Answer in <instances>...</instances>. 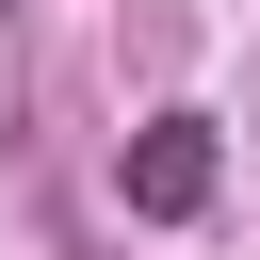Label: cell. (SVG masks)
<instances>
[{
	"mask_svg": "<svg viewBox=\"0 0 260 260\" xmlns=\"http://www.w3.org/2000/svg\"><path fill=\"white\" fill-rule=\"evenodd\" d=\"M130 211H146V228H179V211H211V114H162V130L130 146Z\"/></svg>",
	"mask_w": 260,
	"mask_h": 260,
	"instance_id": "obj_1",
	"label": "cell"
}]
</instances>
